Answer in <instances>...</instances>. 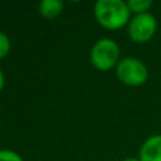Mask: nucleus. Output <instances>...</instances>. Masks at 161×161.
<instances>
[{
    "label": "nucleus",
    "mask_w": 161,
    "mask_h": 161,
    "mask_svg": "<svg viewBox=\"0 0 161 161\" xmlns=\"http://www.w3.org/2000/svg\"><path fill=\"white\" fill-rule=\"evenodd\" d=\"M96 21L106 30H120L129 25L131 11L123 0H97L93 6Z\"/></svg>",
    "instance_id": "f257e3e1"
},
{
    "label": "nucleus",
    "mask_w": 161,
    "mask_h": 161,
    "mask_svg": "<svg viewBox=\"0 0 161 161\" xmlns=\"http://www.w3.org/2000/svg\"><path fill=\"white\" fill-rule=\"evenodd\" d=\"M120 61V48L114 40L100 38L92 45L91 62L97 71H110Z\"/></svg>",
    "instance_id": "f03ea898"
},
{
    "label": "nucleus",
    "mask_w": 161,
    "mask_h": 161,
    "mask_svg": "<svg viewBox=\"0 0 161 161\" xmlns=\"http://www.w3.org/2000/svg\"><path fill=\"white\" fill-rule=\"evenodd\" d=\"M116 76L129 86H140L148 79V69L143 61L134 57H125L116 67Z\"/></svg>",
    "instance_id": "7ed1b4c3"
},
{
    "label": "nucleus",
    "mask_w": 161,
    "mask_h": 161,
    "mask_svg": "<svg viewBox=\"0 0 161 161\" xmlns=\"http://www.w3.org/2000/svg\"><path fill=\"white\" fill-rule=\"evenodd\" d=\"M157 31V19L151 13L136 14L127 25V34L131 41L144 44L150 41Z\"/></svg>",
    "instance_id": "20e7f679"
},
{
    "label": "nucleus",
    "mask_w": 161,
    "mask_h": 161,
    "mask_svg": "<svg viewBox=\"0 0 161 161\" xmlns=\"http://www.w3.org/2000/svg\"><path fill=\"white\" fill-rule=\"evenodd\" d=\"M140 161H161V134H154L144 140L139 151Z\"/></svg>",
    "instance_id": "39448f33"
},
{
    "label": "nucleus",
    "mask_w": 161,
    "mask_h": 161,
    "mask_svg": "<svg viewBox=\"0 0 161 161\" xmlns=\"http://www.w3.org/2000/svg\"><path fill=\"white\" fill-rule=\"evenodd\" d=\"M64 8V2L61 0H42L38 4V11L45 19H55L61 14Z\"/></svg>",
    "instance_id": "423d86ee"
},
{
    "label": "nucleus",
    "mask_w": 161,
    "mask_h": 161,
    "mask_svg": "<svg viewBox=\"0 0 161 161\" xmlns=\"http://www.w3.org/2000/svg\"><path fill=\"white\" fill-rule=\"evenodd\" d=\"M127 6L131 13H134V16H136V14L148 13L150 7L153 6V2L151 0H129Z\"/></svg>",
    "instance_id": "0eeeda50"
},
{
    "label": "nucleus",
    "mask_w": 161,
    "mask_h": 161,
    "mask_svg": "<svg viewBox=\"0 0 161 161\" xmlns=\"http://www.w3.org/2000/svg\"><path fill=\"white\" fill-rule=\"evenodd\" d=\"M11 42L7 34H4L3 31H0V59H3L4 57H7V54L10 53Z\"/></svg>",
    "instance_id": "6e6552de"
},
{
    "label": "nucleus",
    "mask_w": 161,
    "mask_h": 161,
    "mask_svg": "<svg viewBox=\"0 0 161 161\" xmlns=\"http://www.w3.org/2000/svg\"><path fill=\"white\" fill-rule=\"evenodd\" d=\"M0 161H24L20 154L11 150H0Z\"/></svg>",
    "instance_id": "1a4fd4ad"
},
{
    "label": "nucleus",
    "mask_w": 161,
    "mask_h": 161,
    "mask_svg": "<svg viewBox=\"0 0 161 161\" xmlns=\"http://www.w3.org/2000/svg\"><path fill=\"white\" fill-rule=\"evenodd\" d=\"M3 88H4V74H3V71L0 69V93H2Z\"/></svg>",
    "instance_id": "9d476101"
},
{
    "label": "nucleus",
    "mask_w": 161,
    "mask_h": 161,
    "mask_svg": "<svg viewBox=\"0 0 161 161\" xmlns=\"http://www.w3.org/2000/svg\"><path fill=\"white\" fill-rule=\"evenodd\" d=\"M123 161H140V158H134V157H129V158H125Z\"/></svg>",
    "instance_id": "9b49d317"
}]
</instances>
